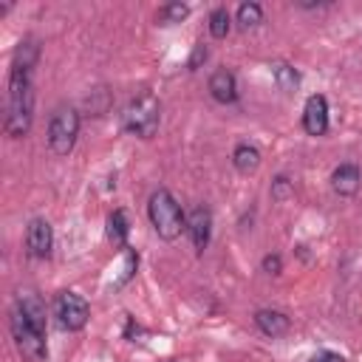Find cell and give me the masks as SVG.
Masks as SVG:
<instances>
[{
	"label": "cell",
	"instance_id": "7a4b0ae2",
	"mask_svg": "<svg viewBox=\"0 0 362 362\" xmlns=\"http://www.w3.org/2000/svg\"><path fill=\"white\" fill-rule=\"evenodd\" d=\"M158 119H161V107H158V99L153 93L133 96L122 110L124 130L133 136H141V139H150L158 130Z\"/></svg>",
	"mask_w": 362,
	"mask_h": 362
},
{
	"label": "cell",
	"instance_id": "9a60e30c",
	"mask_svg": "<svg viewBox=\"0 0 362 362\" xmlns=\"http://www.w3.org/2000/svg\"><path fill=\"white\" fill-rule=\"evenodd\" d=\"M107 238L116 243V246H124L127 240V215L122 209H116L110 218H107Z\"/></svg>",
	"mask_w": 362,
	"mask_h": 362
},
{
	"label": "cell",
	"instance_id": "e0dca14e",
	"mask_svg": "<svg viewBox=\"0 0 362 362\" xmlns=\"http://www.w3.org/2000/svg\"><path fill=\"white\" fill-rule=\"evenodd\" d=\"M229 25H232V20H229V11L226 8H215L212 14H209V34L212 37H226L229 34Z\"/></svg>",
	"mask_w": 362,
	"mask_h": 362
},
{
	"label": "cell",
	"instance_id": "8fae6325",
	"mask_svg": "<svg viewBox=\"0 0 362 362\" xmlns=\"http://www.w3.org/2000/svg\"><path fill=\"white\" fill-rule=\"evenodd\" d=\"M359 181H362V175H359V167L356 164H339L334 170V175H331V187L339 195H354L359 189Z\"/></svg>",
	"mask_w": 362,
	"mask_h": 362
},
{
	"label": "cell",
	"instance_id": "ba28073f",
	"mask_svg": "<svg viewBox=\"0 0 362 362\" xmlns=\"http://www.w3.org/2000/svg\"><path fill=\"white\" fill-rule=\"evenodd\" d=\"M51 243H54V235H51V223L42 221V218H34L25 229V246H28V255L31 257H48L51 255Z\"/></svg>",
	"mask_w": 362,
	"mask_h": 362
},
{
	"label": "cell",
	"instance_id": "ffe728a7",
	"mask_svg": "<svg viewBox=\"0 0 362 362\" xmlns=\"http://www.w3.org/2000/svg\"><path fill=\"white\" fill-rule=\"evenodd\" d=\"M288 189H291V184H288V178H274V187H272V195L274 198H286L288 195Z\"/></svg>",
	"mask_w": 362,
	"mask_h": 362
},
{
	"label": "cell",
	"instance_id": "9c48e42d",
	"mask_svg": "<svg viewBox=\"0 0 362 362\" xmlns=\"http://www.w3.org/2000/svg\"><path fill=\"white\" fill-rule=\"evenodd\" d=\"M187 229H189L192 246L198 252H204L206 243H209V235H212V215H209V209L206 206H195L192 215L187 218Z\"/></svg>",
	"mask_w": 362,
	"mask_h": 362
},
{
	"label": "cell",
	"instance_id": "52a82bcc",
	"mask_svg": "<svg viewBox=\"0 0 362 362\" xmlns=\"http://www.w3.org/2000/svg\"><path fill=\"white\" fill-rule=\"evenodd\" d=\"M303 127L305 133L311 136H322L328 130V102L325 96L314 93L305 99V107H303Z\"/></svg>",
	"mask_w": 362,
	"mask_h": 362
},
{
	"label": "cell",
	"instance_id": "5bb4252c",
	"mask_svg": "<svg viewBox=\"0 0 362 362\" xmlns=\"http://www.w3.org/2000/svg\"><path fill=\"white\" fill-rule=\"evenodd\" d=\"M232 161H235V167H238L240 173H252V170L260 167V153H257V147H252V144H238L235 153H232Z\"/></svg>",
	"mask_w": 362,
	"mask_h": 362
},
{
	"label": "cell",
	"instance_id": "4fadbf2b",
	"mask_svg": "<svg viewBox=\"0 0 362 362\" xmlns=\"http://www.w3.org/2000/svg\"><path fill=\"white\" fill-rule=\"evenodd\" d=\"M255 322H257V328H260L263 334H269V337H280V334L288 331V317L280 314V311H269V308H263V311L255 314Z\"/></svg>",
	"mask_w": 362,
	"mask_h": 362
},
{
	"label": "cell",
	"instance_id": "3957f363",
	"mask_svg": "<svg viewBox=\"0 0 362 362\" xmlns=\"http://www.w3.org/2000/svg\"><path fill=\"white\" fill-rule=\"evenodd\" d=\"M147 212H150V223H153V229H156L164 240H175V238L181 235V229L187 226L178 201H175L167 189H156V192L150 195Z\"/></svg>",
	"mask_w": 362,
	"mask_h": 362
},
{
	"label": "cell",
	"instance_id": "7c38bea8",
	"mask_svg": "<svg viewBox=\"0 0 362 362\" xmlns=\"http://www.w3.org/2000/svg\"><path fill=\"white\" fill-rule=\"evenodd\" d=\"M14 305L25 314V320H28V322H34L40 331H45V305H42V300H40L37 294L25 291V294H20V297H17V303H14Z\"/></svg>",
	"mask_w": 362,
	"mask_h": 362
},
{
	"label": "cell",
	"instance_id": "30bf717a",
	"mask_svg": "<svg viewBox=\"0 0 362 362\" xmlns=\"http://www.w3.org/2000/svg\"><path fill=\"white\" fill-rule=\"evenodd\" d=\"M209 93L215 102L221 105H229L238 99V82H235V74L226 71V68H218L212 76H209Z\"/></svg>",
	"mask_w": 362,
	"mask_h": 362
},
{
	"label": "cell",
	"instance_id": "d6986e66",
	"mask_svg": "<svg viewBox=\"0 0 362 362\" xmlns=\"http://www.w3.org/2000/svg\"><path fill=\"white\" fill-rule=\"evenodd\" d=\"M187 14H189V8L184 3H167V6L158 8L156 17H158V23H181Z\"/></svg>",
	"mask_w": 362,
	"mask_h": 362
},
{
	"label": "cell",
	"instance_id": "277c9868",
	"mask_svg": "<svg viewBox=\"0 0 362 362\" xmlns=\"http://www.w3.org/2000/svg\"><path fill=\"white\" fill-rule=\"evenodd\" d=\"M8 328L14 337V345L25 362H42L45 359V331H40L34 322L25 320V314L14 305L8 317Z\"/></svg>",
	"mask_w": 362,
	"mask_h": 362
},
{
	"label": "cell",
	"instance_id": "5b68a950",
	"mask_svg": "<svg viewBox=\"0 0 362 362\" xmlns=\"http://www.w3.org/2000/svg\"><path fill=\"white\" fill-rule=\"evenodd\" d=\"M79 136V113L71 105H59L48 122V147L57 156H68Z\"/></svg>",
	"mask_w": 362,
	"mask_h": 362
},
{
	"label": "cell",
	"instance_id": "ac0fdd59",
	"mask_svg": "<svg viewBox=\"0 0 362 362\" xmlns=\"http://www.w3.org/2000/svg\"><path fill=\"white\" fill-rule=\"evenodd\" d=\"M274 79H277V85H280L283 90H294V88L300 85L297 71H294L291 65H286V62H277V65H274Z\"/></svg>",
	"mask_w": 362,
	"mask_h": 362
},
{
	"label": "cell",
	"instance_id": "2e32d148",
	"mask_svg": "<svg viewBox=\"0 0 362 362\" xmlns=\"http://www.w3.org/2000/svg\"><path fill=\"white\" fill-rule=\"evenodd\" d=\"M263 20V11L257 3H240L238 6V25L240 28H255Z\"/></svg>",
	"mask_w": 362,
	"mask_h": 362
},
{
	"label": "cell",
	"instance_id": "44dd1931",
	"mask_svg": "<svg viewBox=\"0 0 362 362\" xmlns=\"http://www.w3.org/2000/svg\"><path fill=\"white\" fill-rule=\"evenodd\" d=\"M280 266H283V263H280V257H277V255H266V257H263V269H266L269 274H277V272H280Z\"/></svg>",
	"mask_w": 362,
	"mask_h": 362
},
{
	"label": "cell",
	"instance_id": "8992f818",
	"mask_svg": "<svg viewBox=\"0 0 362 362\" xmlns=\"http://www.w3.org/2000/svg\"><path fill=\"white\" fill-rule=\"evenodd\" d=\"M54 317L65 331H79L88 322V303L76 291H62L54 303Z\"/></svg>",
	"mask_w": 362,
	"mask_h": 362
},
{
	"label": "cell",
	"instance_id": "6da1fadb",
	"mask_svg": "<svg viewBox=\"0 0 362 362\" xmlns=\"http://www.w3.org/2000/svg\"><path fill=\"white\" fill-rule=\"evenodd\" d=\"M34 62H37V45L31 40L20 42L8 74V105H6V133L14 139L25 136L34 119V82H31Z\"/></svg>",
	"mask_w": 362,
	"mask_h": 362
},
{
	"label": "cell",
	"instance_id": "603a6c76",
	"mask_svg": "<svg viewBox=\"0 0 362 362\" xmlns=\"http://www.w3.org/2000/svg\"><path fill=\"white\" fill-rule=\"evenodd\" d=\"M311 362H345L339 354H331V351H322V354H317Z\"/></svg>",
	"mask_w": 362,
	"mask_h": 362
},
{
	"label": "cell",
	"instance_id": "7402d4cb",
	"mask_svg": "<svg viewBox=\"0 0 362 362\" xmlns=\"http://www.w3.org/2000/svg\"><path fill=\"white\" fill-rule=\"evenodd\" d=\"M201 59H206V48H204V45H195V51H192V59H189V68L195 71Z\"/></svg>",
	"mask_w": 362,
	"mask_h": 362
}]
</instances>
